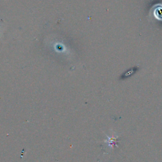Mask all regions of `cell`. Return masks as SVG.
Here are the masks:
<instances>
[{"label":"cell","instance_id":"obj_1","mask_svg":"<svg viewBox=\"0 0 162 162\" xmlns=\"http://www.w3.org/2000/svg\"><path fill=\"white\" fill-rule=\"evenodd\" d=\"M155 15L157 18L161 20L162 19V7L161 6H159L158 8H157V9L155 11Z\"/></svg>","mask_w":162,"mask_h":162}]
</instances>
